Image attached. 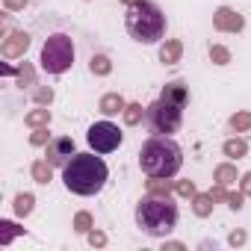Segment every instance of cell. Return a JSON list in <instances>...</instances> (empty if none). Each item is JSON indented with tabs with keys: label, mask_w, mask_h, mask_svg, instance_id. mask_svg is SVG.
Segmentation results:
<instances>
[{
	"label": "cell",
	"mask_w": 251,
	"mask_h": 251,
	"mask_svg": "<svg viewBox=\"0 0 251 251\" xmlns=\"http://www.w3.org/2000/svg\"><path fill=\"white\" fill-rule=\"evenodd\" d=\"M124 27L139 45H154L166 36V15L154 0H136L124 12Z\"/></svg>",
	"instance_id": "277c9868"
},
{
	"label": "cell",
	"mask_w": 251,
	"mask_h": 251,
	"mask_svg": "<svg viewBox=\"0 0 251 251\" xmlns=\"http://www.w3.org/2000/svg\"><path fill=\"white\" fill-rule=\"evenodd\" d=\"M48 142H50V133H48V127H36V130L30 133V145L42 148V145H48Z\"/></svg>",
	"instance_id": "83f0119b"
},
{
	"label": "cell",
	"mask_w": 251,
	"mask_h": 251,
	"mask_svg": "<svg viewBox=\"0 0 251 251\" xmlns=\"http://www.w3.org/2000/svg\"><path fill=\"white\" fill-rule=\"evenodd\" d=\"M175 192H177L180 198H192L198 189H195V183H192V180H177V183H175Z\"/></svg>",
	"instance_id": "4dcf8cb0"
},
{
	"label": "cell",
	"mask_w": 251,
	"mask_h": 251,
	"mask_svg": "<svg viewBox=\"0 0 251 251\" xmlns=\"http://www.w3.org/2000/svg\"><path fill=\"white\" fill-rule=\"evenodd\" d=\"M92 227H95V219H92V213L80 210V213L74 216V230H77V233H89Z\"/></svg>",
	"instance_id": "484cf974"
},
{
	"label": "cell",
	"mask_w": 251,
	"mask_h": 251,
	"mask_svg": "<svg viewBox=\"0 0 251 251\" xmlns=\"http://www.w3.org/2000/svg\"><path fill=\"white\" fill-rule=\"evenodd\" d=\"M89 71H92L95 77H106V74L112 71V59L103 56V53H95V56L89 59Z\"/></svg>",
	"instance_id": "ffe728a7"
},
{
	"label": "cell",
	"mask_w": 251,
	"mask_h": 251,
	"mask_svg": "<svg viewBox=\"0 0 251 251\" xmlns=\"http://www.w3.org/2000/svg\"><path fill=\"white\" fill-rule=\"evenodd\" d=\"M121 139H124V133L115 127L112 121H98V124H92L89 133H86V142L92 145L95 154H109V151H115V148L121 145Z\"/></svg>",
	"instance_id": "52a82bcc"
},
{
	"label": "cell",
	"mask_w": 251,
	"mask_h": 251,
	"mask_svg": "<svg viewBox=\"0 0 251 251\" xmlns=\"http://www.w3.org/2000/svg\"><path fill=\"white\" fill-rule=\"evenodd\" d=\"M3 6H6V12H21L27 6V0H3Z\"/></svg>",
	"instance_id": "d6a6232c"
},
{
	"label": "cell",
	"mask_w": 251,
	"mask_h": 251,
	"mask_svg": "<svg viewBox=\"0 0 251 251\" xmlns=\"http://www.w3.org/2000/svg\"><path fill=\"white\" fill-rule=\"evenodd\" d=\"M180 56H183V45H180L177 39H166V42L160 45V62H163V65H177Z\"/></svg>",
	"instance_id": "7c38bea8"
},
{
	"label": "cell",
	"mask_w": 251,
	"mask_h": 251,
	"mask_svg": "<svg viewBox=\"0 0 251 251\" xmlns=\"http://www.w3.org/2000/svg\"><path fill=\"white\" fill-rule=\"evenodd\" d=\"M15 77H18V86H21V89L36 86V71H33V65H30V62H24V65L18 68V74H15Z\"/></svg>",
	"instance_id": "cb8c5ba5"
},
{
	"label": "cell",
	"mask_w": 251,
	"mask_h": 251,
	"mask_svg": "<svg viewBox=\"0 0 251 251\" xmlns=\"http://www.w3.org/2000/svg\"><path fill=\"white\" fill-rule=\"evenodd\" d=\"M210 59H213V65H227L230 62V50L222 48V45H213L210 48Z\"/></svg>",
	"instance_id": "4316f807"
},
{
	"label": "cell",
	"mask_w": 251,
	"mask_h": 251,
	"mask_svg": "<svg viewBox=\"0 0 251 251\" xmlns=\"http://www.w3.org/2000/svg\"><path fill=\"white\" fill-rule=\"evenodd\" d=\"M222 151H225V157L239 160V157H245V154H248V142H245V139H239V136H233V139H227V142L222 145Z\"/></svg>",
	"instance_id": "ac0fdd59"
},
{
	"label": "cell",
	"mask_w": 251,
	"mask_h": 251,
	"mask_svg": "<svg viewBox=\"0 0 251 251\" xmlns=\"http://www.w3.org/2000/svg\"><path fill=\"white\" fill-rule=\"evenodd\" d=\"M183 248H186L183 242H166L163 245V251H183Z\"/></svg>",
	"instance_id": "8d00e7d4"
},
{
	"label": "cell",
	"mask_w": 251,
	"mask_h": 251,
	"mask_svg": "<svg viewBox=\"0 0 251 251\" xmlns=\"http://www.w3.org/2000/svg\"><path fill=\"white\" fill-rule=\"evenodd\" d=\"M77 154V148H74V139L71 136H59V139H50L48 142V163L50 166H59V169H65V163L71 160Z\"/></svg>",
	"instance_id": "ba28073f"
},
{
	"label": "cell",
	"mask_w": 251,
	"mask_h": 251,
	"mask_svg": "<svg viewBox=\"0 0 251 251\" xmlns=\"http://www.w3.org/2000/svg\"><path fill=\"white\" fill-rule=\"evenodd\" d=\"M160 98H166V100H172V103H177V106H186V103H189V89H186V83L172 80V83L163 86V95H160Z\"/></svg>",
	"instance_id": "8fae6325"
},
{
	"label": "cell",
	"mask_w": 251,
	"mask_h": 251,
	"mask_svg": "<svg viewBox=\"0 0 251 251\" xmlns=\"http://www.w3.org/2000/svg\"><path fill=\"white\" fill-rule=\"evenodd\" d=\"M213 27L219 33H242L245 30V18L236 9H230V6H219L213 12Z\"/></svg>",
	"instance_id": "9c48e42d"
},
{
	"label": "cell",
	"mask_w": 251,
	"mask_h": 251,
	"mask_svg": "<svg viewBox=\"0 0 251 251\" xmlns=\"http://www.w3.org/2000/svg\"><path fill=\"white\" fill-rule=\"evenodd\" d=\"M106 177H109V169H106V163H103L100 157H95V154H74V157L65 163V169H62V183H65V189L74 192V195H83V198L98 195V192L106 186Z\"/></svg>",
	"instance_id": "6da1fadb"
},
{
	"label": "cell",
	"mask_w": 251,
	"mask_h": 251,
	"mask_svg": "<svg viewBox=\"0 0 251 251\" xmlns=\"http://www.w3.org/2000/svg\"><path fill=\"white\" fill-rule=\"evenodd\" d=\"M21 233H24V227H18L15 222H0V245H9Z\"/></svg>",
	"instance_id": "44dd1931"
},
{
	"label": "cell",
	"mask_w": 251,
	"mask_h": 251,
	"mask_svg": "<svg viewBox=\"0 0 251 251\" xmlns=\"http://www.w3.org/2000/svg\"><path fill=\"white\" fill-rule=\"evenodd\" d=\"M148 192L151 195H172V180L169 177H151L148 180Z\"/></svg>",
	"instance_id": "d4e9b609"
},
{
	"label": "cell",
	"mask_w": 251,
	"mask_h": 251,
	"mask_svg": "<svg viewBox=\"0 0 251 251\" xmlns=\"http://www.w3.org/2000/svg\"><path fill=\"white\" fill-rule=\"evenodd\" d=\"M124 106H127V100H124L118 92H106V95L98 100V109H100L103 115H118V112H124Z\"/></svg>",
	"instance_id": "4fadbf2b"
},
{
	"label": "cell",
	"mask_w": 251,
	"mask_h": 251,
	"mask_svg": "<svg viewBox=\"0 0 251 251\" xmlns=\"http://www.w3.org/2000/svg\"><path fill=\"white\" fill-rule=\"evenodd\" d=\"M86 239H89L92 248H103V245H106V233H103V230H95V227L86 233Z\"/></svg>",
	"instance_id": "1f68e13d"
},
{
	"label": "cell",
	"mask_w": 251,
	"mask_h": 251,
	"mask_svg": "<svg viewBox=\"0 0 251 251\" xmlns=\"http://www.w3.org/2000/svg\"><path fill=\"white\" fill-rule=\"evenodd\" d=\"M24 124H27V127H48V124H50V109L48 106H39V109H33V112H27L24 115Z\"/></svg>",
	"instance_id": "2e32d148"
},
{
	"label": "cell",
	"mask_w": 251,
	"mask_h": 251,
	"mask_svg": "<svg viewBox=\"0 0 251 251\" xmlns=\"http://www.w3.org/2000/svg\"><path fill=\"white\" fill-rule=\"evenodd\" d=\"M227 124H230L233 133H245V130L251 127V112H245V109H242V112H233Z\"/></svg>",
	"instance_id": "603a6c76"
},
{
	"label": "cell",
	"mask_w": 251,
	"mask_h": 251,
	"mask_svg": "<svg viewBox=\"0 0 251 251\" xmlns=\"http://www.w3.org/2000/svg\"><path fill=\"white\" fill-rule=\"evenodd\" d=\"M239 189H242V192L251 198V172H245V175L239 177Z\"/></svg>",
	"instance_id": "d590c367"
},
{
	"label": "cell",
	"mask_w": 251,
	"mask_h": 251,
	"mask_svg": "<svg viewBox=\"0 0 251 251\" xmlns=\"http://www.w3.org/2000/svg\"><path fill=\"white\" fill-rule=\"evenodd\" d=\"M210 195H213V201H227V192H225L222 183H216V186L210 189Z\"/></svg>",
	"instance_id": "e575fe53"
},
{
	"label": "cell",
	"mask_w": 251,
	"mask_h": 251,
	"mask_svg": "<svg viewBox=\"0 0 251 251\" xmlns=\"http://www.w3.org/2000/svg\"><path fill=\"white\" fill-rule=\"evenodd\" d=\"M245 198H248V195H245L242 189H239V192H227V207H230L233 213H239V210L245 207Z\"/></svg>",
	"instance_id": "f1b7e54d"
},
{
	"label": "cell",
	"mask_w": 251,
	"mask_h": 251,
	"mask_svg": "<svg viewBox=\"0 0 251 251\" xmlns=\"http://www.w3.org/2000/svg\"><path fill=\"white\" fill-rule=\"evenodd\" d=\"M213 204H216V201H213L210 192H195V195H192V213H195L198 219H207V216L213 213Z\"/></svg>",
	"instance_id": "5bb4252c"
},
{
	"label": "cell",
	"mask_w": 251,
	"mask_h": 251,
	"mask_svg": "<svg viewBox=\"0 0 251 251\" xmlns=\"http://www.w3.org/2000/svg\"><path fill=\"white\" fill-rule=\"evenodd\" d=\"M183 166V151L172 136H151L139 148V169L148 177H175Z\"/></svg>",
	"instance_id": "7a4b0ae2"
},
{
	"label": "cell",
	"mask_w": 251,
	"mask_h": 251,
	"mask_svg": "<svg viewBox=\"0 0 251 251\" xmlns=\"http://www.w3.org/2000/svg\"><path fill=\"white\" fill-rule=\"evenodd\" d=\"M177 204L172 201V195H151L142 198L136 204V225L142 233L148 236H169L175 227H177Z\"/></svg>",
	"instance_id": "3957f363"
},
{
	"label": "cell",
	"mask_w": 251,
	"mask_h": 251,
	"mask_svg": "<svg viewBox=\"0 0 251 251\" xmlns=\"http://www.w3.org/2000/svg\"><path fill=\"white\" fill-rule=\"evenodd\" d=\"M213 177H216V183H222V186H230V183H236V180H239V175H236V166H233V163H222V166H216Z\"/></svg>",
	"instance_id": "e0dca14e"
},
{
	"label": "cell",
	"mask_w": 251,
	"mask_h": 251,
	"mask_svg": "<svg viewBox=\"0 0 251 251\" xmlns=\"http://www.w3.org/2000/svg\"><path fill=\"white\" fill-rule=\"evenodd\" d=\"M33 207H36V198H33L30 192H18V195H15V204H12V210H15V216H18V219L30 216V213H33Z\"/></svg>",
	"instance_id": "d6986e66"
},
{
	"label": "cell",
	"mask_w": 251,
	"mask_h": 251,
	"mask_svg": "<svg viewBox=\"0 0 251 251\" xmlns=\"http://www.w3.org/2000/svg\"><path fill=\"white\" fill-rule=\"evenodd\" d=\"M30 48V33L24 30H15V33H6L3 39V48H0V53H3L6 59H21Z\"/></svg>",
	"instance_id": "30bf717a"
},
{
	"label": "cell",
	"mask_w": 251,
	"mask_h": 251,
	"mask_svg": "<svg viewBox=\"0 0 251 251\" xmlns=\"http://www.w3.org/2000/svg\"><path fill=\"white\" fill-rule=\"evenodd\" d=\"M42 68L48 74H65L74 65V42L65 33H53L42 45Z\"/></svg>",
	"instance_id": "5b68a950"
},
{
	"label": "cell",
	"mask_w": 251,
	"mask_h": 251,
	"mask_svg": "<svg viewBox=\"0 0 251 251\" xmlns=\"http://www.w3.org/2000/svg\"><path fill=\"white\" fill-rule=\"evenodd\" d=\"M145 118H148V127L151 133L157 136H172L180 130V124H183V106L166 100V98H157L148 109H145Z\"/></svg>",
	"instance_id": "8992f818"
},
{
	"label": "cell",
	"mask_w": 251,
	"mask_h": 251,
	"mask_svg": "<svg viewBox=\"0 0 251 251\" xmlns=\"http://www.w3.org/2000/svg\"><path fill=\"white\" fill-rule=\"evenodd\" d=\"M245 239H248V233H245V230H233V233L227 236V242H230V245H245Z\"/></svg>",
	"instance_id": "836d02e7"
},
{
	"label": "cell",
	"mask_w": 251,
	"mask_h": 251,
	"mask_svg": "<svg viewBox=\"0 0 251 251\" xmlns=\"http://www.w3.org/2000/svg\"><path fill=\"white\" fill-rule=\"evenodd\" d=\"M124 3H127V6H130V3H136V0H124Z\"/></svg>",
	"instance_id": "74e56055"
},
{
	"label": "cell",
	"mask_w": 251,
	"mask_h": 251,
	"mask_svg": "<svg viewBox=\"0 0 251 251\" xmlns=\"http://www.w3.org/2000/svg\"><path fill=\"white\" fill-rule=\"evenodd\" d=\"M30 175H33V180H36V183L48 186V183H50V177H53V166H50L48 160H36V163L30 166Z\"/></svg>",
	"instance_id": "9a60e30c"
},
{
	"label": "cell",
	"mask_w": 251,
	"mask_h": 251,
	"mask_svg": "<svg viewBox=\"0 0 251 251\" xmlns=\"http://www.w3.org/2000/svg\"><path fill=\"white\" fill-rule=\"evenodd\" d=\"M33 100L39 103V106H48L50 100H53V89L48 86V89H33Z\"/></svg>",
	"instance_id": "f546056e"
},
{
	"label": "cell",
	"mask_w": 251,
	"mask_h": 251,
	"mask_svg": "<svg viewBox=\"0 0 251 251\" xmlns=\"http://www.w3.org/2000/svg\"><path fill=\"white\" fill-rule=\"evenodd\" d=\"M121 118H124V124H139L142 118H145V109H142V103H127L124 106V112H121Z\"/></svg>",
	"instance_id": "7402d4cb"
}]
</instances>
